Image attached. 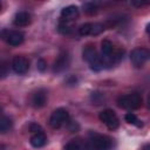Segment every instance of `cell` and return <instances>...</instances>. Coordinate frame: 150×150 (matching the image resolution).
I'll return each mask as SVG.
<instances>
[{
  "instance_id": "cell-27",
  "label": "cell",
  "mask_w": 150,
  "mask_h": 150,
  "mask_svg": "<svg viewBox=\"0 0 150 150\" xmlns=\"http://www.w3.org/2000/svg\"><path fill=\"white\" fill-rule=\"evenodd\" d=\"M4 149H5V146L2 144H0V150H4Z\"/></svg>"
},
{
  "instance_id": "cell-10",
  "label": "cell",
  "mask_w": 150,
  "mask_h": 150,
  "mask_svg": "<svg viewBox=\"0 0 150 150\" xmlns=\"http://www.w3.org/2000/svg\"><path fill=\"white\" fill-rule=\"evenodd\" d=\"M79 8L74 5H69L67 7H64L62 11H61V19L64 21V22H68V21H73L75 19L79 18Z\"/></svg>"
},
{
  "instance_id": "cell-8",
  "label": "cell",
  "mask_w": 150,
  "mask_h": 150,
  "mask_svg": "<svg viewBox=\"0 0 150 150\" xmlns=\"http://www.w3.org/2000/svg\"><path fill=\"white\" fill-rule=\"evenodd\" d=\"M12 68L13 70L19 74V75H23L28 71L29 69V61L28 59H26L25 56H21V55H16L13 57L12 60Z\"/></svg>"
},
{
  "instance_id": "cell-15",
  "label": "cell",
  "mask_w": 150,
  "mask_h": 150,
  "mask_svg": "<svg viewBox=\"0 0 150 150\" xmlns=\"http://www.w3.org/2000/svg\"><path fill=\"white\" fill-rule=\"evenodd\" d=\"M101 52H102V56L101 57H108L109 55H111V53L114 52V45L110 40L104 39L101 42Z\"/></svg>"
},
{
  "instance_id": "cell-9",
  "label": "cell",
  "mask_w": 150,
  "mask_h": 150,
  "mask_svg": "<svg viewBox=\"0 0 150 150\" xmlns=\"http://www.w3.org/2000/svg\"><path fill=\"white\" fill-rule=\"evenodd\" d=\"M70 63V57L67 50H63L59 54L57 59L54 62V67H53V71L54 73H62L63 70H66L68 68Z\"/></svg>"
},
{
  "instance_id": "cell-7",
  "label": "cell",
  "mask_w": 150,
  "mask_h": 150,
  "mask_svg": "<svg viewBox=\"0 0 150 150\" xmlns=\"http://www.w3.org/2000/svg\"><path fill=\"white\" fill-rule=\"evenodd\" d=\"M100 120L101 122H103L108 129L110 130H115L118 128L120 125V121H118V117L116 116L115 111L111 110V109H104L100 112Z\"/></svg>"
},
{
  "instance_id": "cell-14",
  "label": "cell",
  "mask_w": 150,
  "mask_h": 150,
  "mask_svg": "<svg viewBox=\"0 0 150 150\" xmlns=\"http://www.w3.org/2000/svg\"><path fill=\"white\" fill-rule=\"evenodd\" d=\"M66 150H89L88 142L82 138H75L67 143Z\"/></svg>"
},
{
  "instance_id": "cell-2",
  "label": "cell",
  "mask_w": 150,
  "mask_h": 150,
  "mask_svg": "<svg viewBox=\"0 0 150 150\" xmlns=\"http://www.w3.org/2000/svg\"><path fill=\"white\" fill-rule=\"evenodd\" d=\"M83 59L89 63L90 69L94 71H100L103 69V62H102V57L98 55V53L96 52L95 47L91 45H88L83 48L82 52Z\"/></svg>"
},
{
  "instance_id": "cell-16",
  "label": "cell",
  "mask_w": 150,
  "mask_h": 150,
  "mask_svg": "<svg viewBox=\"0 0 150 150\" xmlns=\"http://www.w3.org/2000/svg\"><path fill=\"white\" fill-rule=\"evenodd\" d=\"M13 127V122L8 116L0 117V134H6Z\"/></svg>"
},
{
  "instance_id": "cell-4",
  "label": "cell",
  "mask_w": 150,
  "mask_h": 150,
  "mask_svg": "<svg viewBox=\"0 0 150 150\" xmlns=\"http://www.w3.org/2000/svg\"><path fill=\"white\" fill-rule=\"evenodd\" d=\"M0 38H1V40H4L5 42H7L9 46H13V47L20 46L25 40L23 33H21L19 30L7 29V28L0 30Z\"/></svg>"
},
{
  "instance_id": "cell-3",
  "label": "cell",
  "mask_w": 150,
  "mask_h": 150,
  "mask_svg": "<svg viewBox=\"0 0 150 150\" xmlns=\"http://www.w3.org/2000/svg\"><path fill=\"white\" fill-rule=\"evenodd\" d=\"M118 107L127 110H135L142 105V95L139 93H130L125 95H121L117 98Z\"/></svg>"
},
{
  "instance_id": "cell-24",
  "label": "cell",
  "mask_w": 150,
  "mask_h": 150,
  "mask_svg": "<svg viewBox=\"0 0 150 150\" xmlns=\"http://www.w3.org/2000/svg\"><path fill=\"white\" fill-rule=\"evenodd\" d=\"M29 131L33 132V134H35V132H41V131H42V128H41L39 124H36V123H30V124H29Z\"/></svg>"
},
{
  "instance_id": "cell-22",
  "label": "cell",
  "mask_w": 150,
  "mask_h": 150,
  "mask_svg": "<svg viewBox=\"0 0 150 150\" xmlns=\"http://www.w3.org/2000/svg\"><path fill=\"white\" fill-rule=\"evenodd\" d=\"M36 67H38V69H39L40 71L43 73V71L47 69V62H46L43 59H39L38 62H36Z\"/></svg>"
},
{
  "instance_id": "cell-19",
  "label": "cell",
  "mask_w": 150,
  "mask_h": 150,
  "mask_svg": "<svg viewBox=\"0 0 150 150\" xmlns=\"http://www.w3.org/2000/svg\"><path fill=\"white\" fill-rule=\"evenodd\" d=\"M91 26H93L91 22H87V23L81 25L80 28H79V34L82 35V36L90 35V34H91Z\"/></svg>"
},
{
  "instance_id": "cell-25",
  "label": "cell",
  "mask_w": 150,
  "mask_h": 150,
  "mask_svg": "<svg viewBox=\"0 0 150 150\" xmlns=\"http://www.w3.org/2000/svg\"><path fill=\"white\" fill-rule=\"evenodd\" d=\"M134 6H137V7H141V6H145L148 5V2H142V1H132L131 2Z\"/></svg>"
},
{
  "instance_id": "cell-21",
  "label": "cell",
  "mask_w": 150,
  "mask_h": 150,
  "mask_svg": "<svg viewBox=\"0 0 150 150\" xmlns=\"http://www.w3.org/2000/svg\"><path fill=\"white\" fill-rule=\"evenodd\" d=\"M59 32L60 33H62V34H69L70 32H71V28H70V26H68L66 22L63 23V22H61L60 25H59Z\"/></svg>"
},
{
  "instance_id": "cell-1",
  "label": "cell",
  "mask_w": 150,
  "mask_h": 150,
  "mask_svg": "<svg viewBox=\"0 0 150 150\" xmlns=\"http://www.w3.org/2000/svg\"><path fill=\"white\" fill-rule=\"evenodd\" d=\"M88 149L89 150H111L112 139L105 135H101L94 131L89 132Z\"/></svg>"
},
{
  "instance_id": "cell-11",
  "label": "cell",
  "mask_w": 150,
  "mask_h": 150,
  "mask_svg": "<svg viewBox=\"0 0 150 150\" xmlns=\"http://www.w3.org/2000/svg\"><path fill=\"white\" fill-rule=\"evenodd\" d=\"M47 102V93L43 89L35 91L32 96V105L34 108H42Z\"/></svg>"
},
{
  "instance_id": "cell-28",
  "label": "cell",
  "mask_w": 150,
  "mask_h": 150,
  "mask_svg": "<svg viewBox=\"0 0 150 150\" xmlns=\"http://www.w3.org/2000/svg\"><path fill=\"white\" fill-rule=\"evenodd\" d=\"M0 9H1V4H0Z\"/></svg>"
},
{
  "instance_id": "cell-13",
  "label": "cell",
  "mask_w": 150,
  "mask_h": 150,
  "mask_svg": "<svg viewBox=\"0 0 150 150\" xmlns=\"http://www.w3.org/2000/svg\"><path fill=\"white\" fill-rule=\"evenodd\" d=\"M29 142H30V145L34 146V148H42V146H45L46 143H47V136L45 135L43 131H41V132H35V134L32 135Z\"/></svg>"
},
{
  "instance_id": "cell-26",
  "label": "cell",
  "mask_w": 150,
  "mask_h": 150,
  "mask_svg": "<svg viewBox=\"0 0 150 150\" xmlns=\"http://www.w3.org/2000/svg\"><path fill=\"white\" fill-rule=\"evenodd\" d=\"M141 150H150V144H145Z\"/></svg>"
},
{
  "instance_id": "cell-20",
  "label": "cell",
  "mask_w": 150,
  "mask_h": 150,
  "mask_svg": "<svg viewBox=\"0 0 150 150\" xmlns=\"http://www.w3.org/2000/svg\"><path fill=\"white\" fill-rule=\"evenodd\" d=\"M9 63L6 60H0V79H4L8 75Z\"/></svg>"
},
{
  "instance_id": "cell-18",
  "label": "cell",
  "mask_w": 150,
  "mask_h": 150,
  "mask_svg": "<svg viewBox=\"0 0 150 150\" xmlns=\"http://www.w3.org/2000/svg\"><path fill=\"white\" fill-rule=\"evenodd\" d=\"M83 8H84V12L88 14V15H94L97 13V5L94 4V2H87L83 5Z\"/></svg>"
},
{
  "instance_id": "cell-6",
  "label": "cell",
  "mask_w": 150,
  "mask_h": 150,
  "mask_svg": "<svg viewBox=\"0 0 150 150\" xmlns=\"http://www.w3.org/2000/svg\"><path fill=\"white\" fill-rule=\"evenodd\" d=\"M149 56H150V53H149V50L146 48L138 47V48H135L131 52V54H130V61H131V63L136 68H141L149 60Z\"/></svg>"
},
{
  "instance_id": "cell-12",
  "label": "cell",
  "mask_w": 150,
  "mask_h": 150,
  "mask_svg": "<svg viewBox=\"0 0 150 150\" xmlns=\"http://www.w3.org/2000/svg\"><path fill=\"white\" fill-rule=\"evenodd\" d=\"M32 21V18H30V14L27 13V12H18L13 19V23L16 26V27H25V26H28Z\"/></svg>"
},
{
  "instance_id": "cell-23",
  "label": "cell",
  "mask_w": 150,
  "mask_h": 150,
  "mask_svg": "<svg viewBox=\"0 0 150 150\" xmlns=\"http://www.w3.org/2000/svg\"><path fill=\"white\" fill-rule=\"evenodd\" d=\"M91 100H93V102H95L96 104H100V102L103 100V95H102L101 93H93Z\"/></svg>"
},
{
  "instance_id": "cell-17",
  "label": "cell",
  "mask_w": 150,
  "mask_h": 150,
  "mask_svg": "<svg viewBox=\"0 0 150 150\" xmlns=\"http://www.w3.org/2000/svg\"><path fill=\"white\" fill-rule=\"evenodd\" d=\"M125 121L129 123V124H132V125H135V127H137V128H141V127H143V123H142V121L134 114V112H128V114H125Z\"/></svg>"
},
{
  "instance_id": "cell-5",
  "label": "cell",
  "mask_w": 150,
  "mask_h": 150,
  "mask_svg": "<svg viewBox=\"0 0 150 150\" xmlns=\"http://www.w3.org/2000/svg\"><path fill=\"white\" fill-rule=\"evenodd\" d=\"M68 120H69V112L63 108H59L52 112L49 117V124L52 128L59 129L66 123H68Z\"/></svg>"
}]
</instances>
